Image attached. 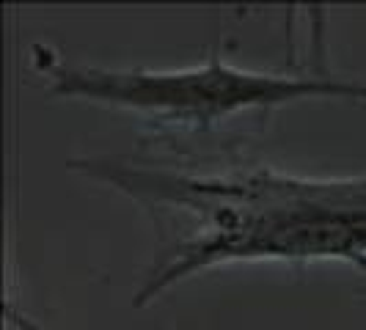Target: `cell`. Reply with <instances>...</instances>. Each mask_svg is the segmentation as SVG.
Segmentation results:
<instances>
[{
	"label": "cell",
	"instance_id": "1",
	"mask_svg": "<svg viewBox=\"0 0 366 330\" xmlns=\"http://www.w3.org/2000/svg\"><path fill=\"white\" fill-rule=\"evenodd\" d=\"M72 171L147 209L157 259L132 306L232 261H347L366 273V176L317 179L270 165L80 157Z\"/></svg>",
	"mask_w": 366,
	"mask_h": 330
},
{
	"label": "cell",
	"instance_id": "2",
	"mask_svg": "<svg viewBox=\"0 0 366 330\" xmlns=\"http://www.w3.org/2000/svg\"><path fill=\"white\" fill-rule=\"evenodd\" d=\"M31 61L55 96L89 99L94 105L147 116L152 124L209 132L248 110H278L303 99H345L366 105V83L325 69L257 72L220 55L184 69H108L72 64L47 44H34Z\"/></svg>",
	"mask_w": 366,
	"mask_h": 330
}]
</instances>
